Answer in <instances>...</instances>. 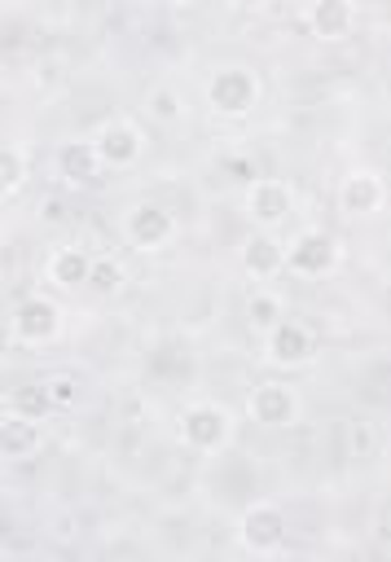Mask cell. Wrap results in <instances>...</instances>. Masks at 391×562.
Instances as JSON below:
<instances>
[{"mask_svg":"<svg viewBox=\"0 0 391 562\" xmlns=\"http://www.w3.org/2000/svg\"><path fill=\"white\" fill-rule=\"evenodd\" d=\"M237 439V417L220 400H189L176 413V443L193 457H220Z\"/></svg>","mask_w":391,"mask_h":562,"instance_id":"6da1fadb","label":"cell"},{"mask_svg":"<svg viewBox=\"0 0 391 562\" xmlns=\"http://www.w3.org/2000/svg\"><path fill=\"white\" fill-rule=\"evenodd\" d=\"M202 97H206L211 114H220V119H246L259 105V97H264V79H259V70L250 61H220L206 75Z\"/></svg>","mask_w":391,"mask_h":562,"instance_id":"7a4b0ae2","label":"cell"},{"mask_svg":"<svg viewBox=\"0 0 391 562\" xmlns=\"http://www.w3.org/2000/svg\"><path fill=\"white\" fill-rule=\"evenodd\" d=\"M286 536H290V522H286V509L272 501V496H250L237 514V544L255 558H272L286 549Z\"/></svg>","mask_w":391,"mask_h":562,"instance_id":"3957f363","label":"cell"},{"mask_svg":"<svg viewBox=\"0 0 391 562\" xmlns=\"http://www.w3.org/2000/svg\"><path fill=\"white\" fill-rule=\"evenodd\" d=\"M246 417L255 422V426H264V430H290V426H299V417H303V395H299V386L294 382H286V378H259L250 391H246Z\"/></svg>","mask_w":391,"mask_h":562,"instance_id":"277c9868","label":"cell"},{"mask_svg":"<svg viewBox=\"0 0 391 562\" xmlns=\"http://www.w3.org/2000/svg\"><path fill=\"white\" fill-rule=\"evenodd\" d=\"M88 140H92V149H97L101 171H132V167L145 158V145H149L145 127H141L132 114H110Z\"/></svg>","mask_w":391,"mask_h":562,"instance_id":"5b68a950","label":"cell"},{"mask_svg":"<svg viewBox=\"0 0 391 562\" xmlns=\"http://www.w3.org/2000/svg\"><path fill=\"white\" fill-rule=\"evenodd\" d=\"M294 206H299L294 184L281 176H250L242 184V211L259 233H277L294 215Z\"/></svg>","mask_w":391,"mask_h":562,"instance_id":"8992f818","label":"cell"},{"mask_svg":"<svg viewBox=\"0 0 391 562\" xmlns=\"http://www.w3.org/2000/svg\"><path fill=\"white\" fill-rule=\"evenodd\" d=\"M176 233H180V215H176L163 198H136V202L123 211V237H127L136 250H145V255L167 250V246L176 241Z\"/></svg>","mask_w":391,"mask_h":562,"instance_id":"52a82bcc","label":"cell"},{"mask_svg":"<svg viewBox=\"0 0 391 562\" xmlns=\"http://www.w3.org/2000/svg\"><path fill=\"white\" fill-rule=\"evenodd\" d=\"M4 321H9V338L18 347H48L62 334V307L48 294H40V290L22 294Z\"/></svg>","mask_w":391,"mask_h":562,"instance_id":"ba28073f","label":"cell"},{"mask_svg":"<svg viewBox=\"0 0 391 562\" xmlns=\"http://www.w3.org/2000/svg\"><path fill=\"white\" fill-rule=\"evenodd\" d=\"M338 263H343V246L321 224H312V228H303L286 241V272H294V277L316 281V277H329Z\"/></svg>","mask_w":391,"mask_h":562,"instance_id":"9c48e42d","label":"cell"},{"mask_svg":"<svg viewBox=\"0 0 391 562\" xmlns=\"http://www.w3.org/2000/svg\"><path fill=\"white\" fill-rule=\"evenodd\" d=\"M264 356L277 369H303L316 360V329L299 316H281L268 334H264Z\"/></svg>","mask_w":391,"mask_h":562,"instance_id":"30bf717a","label":"cell"},{"mask_svg":"<svg viewBox=\"0 0 391 562\" xmlns=\"http://www.w3.org/2000/svg\"><path fill=\"white\" fill-rule=\"evenodd\" d=\"M334 198H338V211L347 220H369V215H378L387 206V180H382L378 167H351L338 180Z\"/></svg>","mask_w":391,"mask_h":562,"instance_id":"8fae6325","label":"cell"},{"mask_svg":"<svg viewBox=\"0 0 391 562\" xmlns=\"http://www.w3.org/2000/svg\"><path fill=\"white\" fill-rule=\"evenodd\" d=\"M237 259H242V268H246L250 281L268 285L272 277L286 272V241H281L277 233H259V228H250V233L242 237V246H237Z\"/></svg>","mask_w":391,"mask_h":562,"instance_id":"7c38bea8","label":"cell"},{"mask_svg":"<svg viewBox=\"0 0 391 562\" xmlns=\"http://www.w3.org/2000/svg\"><path fill=\"white\" fill-rule=\"evenodd\" d=\"M88 268H92V250L79 246V241H57L44 255V281L57 285V290H83Z\"/></svg>","mask_w":391,"mask_h":562,"instance_id":"4fadbf2b","label":"cell"},{"mask_svg":"<svg viewBox=\"0 0 391 562\" xmlns=\"http://www.w3.org/2000/svg\"><path fill=\"white\" fill-rule=\"evenodd\" d=\"M44 448V422L18 417V413H0V461H31Z\"/></svg>","mask_w":391,"mask_h":562,"instance_id":"5bb4252c","label":"cell"},{"mask_svg":"<svg viewBox=\"0 0 391 562\" xmlns=\"http://www.w3.org/2000/svg\"><path fill=\"white\" fill-rule=\"evenodd\" d=\"M356 4L351 0H312L308 9H303V22H308V31L316 35V40H325V44H334V40H347L351 35V26H356Z\"/></svg>","mask_w":391,"mask_h":562,"instance_id":"9a60e30c","label":"cell"},{"mask_svg":"<svg viewBox=\"0 0 391 562\" xmlns=\"http://www.w3.org/2000/svg\"><path fill=\"white\" fill-rule=\"evenodd\" d=\"M145 119L158 127H176L185 119V92L176 79H154L145 88Z\"/></svg>","mask_w":391,"mask_h":562,"instance_id":"2e32d148","label":"cell"},{"mask_svg":"<svg viewBox=\"0 0 391 562\" xmlns=\"http://www.w3.org/2000/svg\"><path fill=\"white\" fill-rule=\"evenodd\" d=\"M53 162H57V171H62L70 184H92V180L101 176V162H97L92 140H66Z\"/></svg>","mask_w":391,"mask_h":562,"instance_id":"e0dca14e","label":"cell"},{"mask_svg":"<svg viewBox=\"0 0 391 562\" xmlns=\"http://www.w3.org/2000/svg\"><path fill=\"white\" fill-rule=\"evenodd\" d=\"M281 316H290L286 312V299L272 285H250V294H246V325L259 329V334H268Z\"/></svg>","mask_w":391,"mask_h":562,"instance_id":"ac0fdd59","label":"cell"},{"mask_svg":"<svg viewBox=\"0 0 391 562\" xmlns=\"http://www.w3.org/2000/svg\"><path fill=\"white\" fill-rule=\"evenodd\" d=\"M4 408L18 413V417H31V422L53 417V400H48V391H44V378H26V382H18V386L9 391V404H4Z\"/></svg>","mask_w":391,"mask_h":562,"instance_id":"d6986e66","label":"cell"},{"mask_svg":"<svg viewBox=\"0 0 391 562\" xmlns=\"http://www.w3.org/2000/svg\"><path fill=\"white\" fill-rule=\"evenodd\" d=\"M31 176V154L18 140H0V198H13Z\"/></svg>","mask_w":391,"mask_h":562,"instance_id":"ffe728a7","label":"cell"},{"mask_svg":"<svg viewBox=\"0 0 391 562\" xmlns=\"http://www.w3.org/2000/svg\"><path fill=\"white\" fill-rule=\"evenodd\" d=\"M343 439H347V457H356V461H369L378 452V443H382L373 417H365V413H351L343 422Z\"/></svg>","mask_w":391,"mask_h":562,"instance_id":"44dd1931","label":"cell"},{"mask_svg":"<svg viewBox=\"0 0 391 562\" xmlns=\"http://www.w3.org/2000/svg\"><path fill=\"white\" fill-rule=\"evenodd\" d=\"M123 281H127V272H123V263L114 255H92V268H88V285L83 290H92L97 299H110V294L123 290Z\"/></svg>","mask_w":391,"mask_h":562,"instance_id":"7402d4cb","label":"cell"},{"mask_svg":"<svg viewBox=\"0 0 391 562\" xmlns=\"http://www.w3.org/2000/svg\"><path fill=\"white\" fill-rule=\"evenodd\" d=\"M44 391H48V400H53V413H62V408H70V404L79 400V382H75L70 373H48V378H44Z\"/></svg>","mask_w":391,"mask_h":562,"instance_id":"603a6c76","label":"cell"},{"mask_svg":"<svg viewBox=\"0 0 391 562\" xmlns=\"http://www.w3.org/2000/svg\"><path fill=\"white\" fill-rule=\"evenodd\" d=\"M35 83H44V88L62 83V57H53V53L35 57Z\"/></svg>","mask_w":391,"mask_h":562,"instance_id":"cb8c5ba5","label":"cell"},{"mask_svg":"<svg viewBox=\"0 0 391 562\" xmlns=\"http://www.w3.org/2000/svg\"><path fill=\"white\" fill-rule=\"evenodd\" d=\"M9 347H13V338H9V321H4V316H0V356H4V351H9Z\"/></svg>","mask_w":391,"mask_h":562,"instance_id":"d4e9b609","label":"cell"},{"mask_svg":"<svg viewBox=\"0 0 391 562\" xmlns=\"http://www.w3.org/2000/svg\"><path fill=\"white\" fill-rule=\"evenodd\" d=\"M0 246H4V224H0Z\"/></svg>","mask_w":391,"mask_h":562,"instance_id":"484cf974","label":"cell"}]
</instances>
